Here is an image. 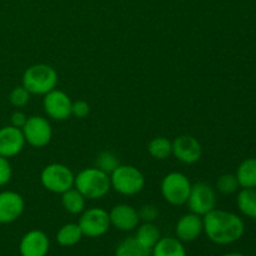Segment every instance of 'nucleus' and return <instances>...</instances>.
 Returning <instances> with one entry per match:
<instances>
[{
  "mask_svg": "<svg viewBox=\"0 0 256 256\" xmlns=\"http://www.w3.org/2000/svg\"><path fill=\"white\" fill-rule=\"evenodd\" d=\"M202 222L208 239L218 245L232 244L242 239L245 232L242 218L225 210H212L202 216Z\"/></svg>",
  "mask_w": 256,
  "mask_h": 256,
  "instance_id": "nucleus-1",
  "label": "nucleus"
},
{
  "mask_svg": "<svg viewBox=\"0 0 256 256\" xmlns=\"http://www.w3.org/2000/svg\"><path fill=\"white\" fill-rule=\"evenodd\" d=\"M74 188L84 195L85 199H102L112 189L110 175L98 169L96 166L88 168L75 175Z\"/></svg>",
  "mask_w": 256,
  "mask_h": 256,
  "instance_id": "nucleus-2",
  "label": "nucleus"
},
{
  "mask_svg": "<svg viewBox=\"0 0 256 256\" xmlns=\"http://www.w3.org/2000/svg\"><path fill=\"white\" fill-rule=\"evenodd\" d=\"M58 72L48 64H35L28 68L22 74V86L34 95H45L56 89Z\"/></svg>",
  "mask_w": 256,
  "mask_h": 256,
  "instance_id": "nucleus-3",
  "label": "nucleus"
},
{
  "mask_svg": "<svg viewBox=\"0 0 256 256\" xmlns=\"http://www.w3.org/2000/svg\"><path fill=\"white\" fill-rule=\"evenodd\" d=\"M110 184L119 194L132 196L142 192L145 186V176L138 168L120 164L110 174Z\"/></svg>",
  "mask_w": 256,
  "mask_h": 256,
  "instance_id": "nucleus-4",
  "label": "nucleus"
},
{
  "mask_svg": "<svg viewBox=\"0 0 256 256\" xmlns=\"http://www.w3.org/2000/svg\"><path fill=\"white\" fill-rule=\"evenodd\" d=\"M40 182L48 192L62 194L74 188L75 175L66 165L52 162L42 169L40 174Z\"/></svg>",
  "mask_w": 256,
  "mask_h": 256,
  "instance_id": "nucleus-5",
  "label": "nucleus"
},
{
  "mask_svg": "<svg viewBox=\"0 0 256 256\" xmlns=\"http://www.w3.org/2000/svg\"><path fill=\"white\" fill-rule=\"evenodd\" d=\"M192 185L186 175L180 172H172L165 175L160 190L165 202L170 205L179 206L188 202Z\"/></svg>",
  "mask_w": 256,
  "mask_h": 256,
  "instance_id": "nucleus-6",
  "label": "nucleus"
},
{
  "mask_svg": "<svg viewBox=\"0 0 256 256\" xmlns=\"http://www.w3.org/2000/svg\"><path fill=\"white\" fill-rule=\"evenodd\" d=\"M78 224L82 229V235L88 238L102 236L112 226L109 212L102 208H90L84 210Z\"/></svg>",
  "mask_w": 256,
  "mask_h": 256,
  "instance_id": "nucleus-7",
  "label": "nucleus"
},
{
  "mask_svg": "<svg viewBox=\"0 0 256 256\" xmlns=\"http://www.w3.org/2000/svg\"><path fill=\"white\" fill-rule=\"evenodd\" d=\"M190 212L204 216L216 206V194L212 185L200 182L192 185L189 199H188Z\"/></svg>",
  "mask_w": 256,
  "mask_h": 256,
  "instance_id": "nucleus-8",
  "label": "nucleus"
},
{
  "mask_svg": "<svg viewBox=\"0 0 256 256\" xmlns=\"http://www.w3.org/2000/svg\"><path fill=\"white\" fill-rule=\"evenodd\" d=\"M22 132L25 138V142L32 145V148L46 146L52 138V129L50 122L45 118L38 116V115L28 118Z\"/></svg>",
  "mask_w": 256,
  "mask_h": 256,
  "instance_id": "nucleus-9",
  "label": "nucleus"
},
{
  "mask_svg": "<svg viewBox=\"0 0 256 256\" xmlns=\"http://www.w3.org/2000/svg\"><path fill=\"white\" fill-rule=\"evenodd\" d=\"M72 102L66 92L54 89L44 95L42 108L49 118L58 122L69 119L72 115Z\"/></svg>",
  "mask_w": 256,
  "mask_h": 256,
  "instance_id": "nucleus-10",
  "label": "nucleus"
},
{
  "mask_svg": "<svg viewBox=\"0 0 256 256\" xmlns=\"http://www.w3.org/2000/svg\"><path fill=\"white\" fill-rule=\"evenodd\" d=\"M172 155L184 164H195L202 158V148L192 135H180L172 142Z\"/></svg>",
  "mask_w": 256,
  "mask_h": 256,
  "instance_id": "nucleus-11",
  "label": "nucleus"
},
{
  "mask_svg": "<svg viewBox=\"0 0 256 256\" xmlns=\"http://www.w3.org/2000/svg\"><path fill=\"white\" fill-rule=\"evenodd\" d=\"M25 209V202L18 192L6 190L0 192V224H10L19 219Z\"/></svg>",
  "mask_w": 256,
  "mask_h": 256,
  "instance_id": "nucleus-12",
  "label": "nucleus"
},
{
  "mask_svg": "<svg viewBox=\"0 0 256 256\" xmlns=\"http://www.w3.org/2000/svg\"><path fill=\"white\" fill-rule=\"evenodd\" d=\"M25 146V138L22 129L8 125L0 128V156L10 159L22 152Z\"/></svg>",
  "mask_w": 256,
  "mask_h": 256,
  "instance_id": "nucleus-13",
  "label": "nucleus"
},
{
  "mask_svg": "<svg viewBox=\"0 0 256 256\" xmlns=\"http://www.w3.org/2000/svg\"><path fill=\"white\" fill-rule=\"evenodd\" d=\"M49 248V238L44 232L30 230L20 240L19 252L22 256H46Z\"/></svg>",
  "mask_w": 256,
  "mask_h": 256,
  "instance_id": "nucleus-14",
  "label": "nucleus"
},
{
  "mask_svg": "<svg viewBox=\"0 0 256 256\" xmlns=\"http://www.w3.org/2000/svg\"><path fill=\"white\" fill-rule=\"evenodd\" d=\"M109 218L110 224L120 232H132L140 222L138 210L128 204L115 205L109 212Z\"/></svg>",
  "mask_w": 256,
  "mask_h": 256,
  "instance_id": "nucleus-15",
  "label": "nucleus"
},
{
  "mask_svg": "<svg viewBox=\"0 0 256 256\" xmlns=\"http://www.w3.org/2000/svg\"><path fill=\"white\" fill-rule=\"evenodd\" d=\"M204 232V222L202 216L190 212L185 214L178 220L175 226L176 238L182 242H192L196 240Z\"/></svg>",
  "mask_w": 256,
  "mask_h": 256,
  "instance_id": "nucleus-16",
  "label": "nucleus"
},
{
  "mask_svg": "<svg viewBox=\"0 0 256 256\" xmlns=\"http://www.w3.org/2000/svg\"><path fill=\"white\" fill-rule=\"evenodd\" d=\"M152 256H186V250L178 238H160L152 249Z\"/></svg>",
  "mask_w": 256,
  "mask_h": 256,
  "instance_id": "nucleus-17",
  "label": "nucleus"
},
{
  "mask_svg": "<svg viewBox=\"0 0 256 256\" xmlns=\"http://www.w3.org/2000/svg\"><path fill=\"white\" fill-rule=\"evenodd\" d=\"M236 179L242 189H254L256 188V159L249 158L238 166Z\"/></svg>",
  "mask_w": 256,
  "mask_h": 256,
  "instance_id": "nucleus-18",
  "label": "nucleus"
},
{
  "mask_svg": "<svg viewBox=\"0 0 256 256\" xmlns=\"http://www.w3.org/2000/svg\"><path fill=\"white\" fill-rule=\"evenodd\" d=\"M85 202H86V199L84 198V195L79 190L75 189V188H72V189L62 194V208L72 215L82 214L84 212Z\"/></svg>",
  "mask_w": 256,
  "mask_h": 256,
  "instance_id": "nucleus-19",
  "label": "nucleus"
},
{
  "mask_svg": "<svg viewBox=\"0 0 256 256\" xmlns=\"http://www.w3.org/2000/svg\"><path fill=\"white\" fill-rule=\"evenodd\" d=\"M82 232L80 229L79 224L75 222H69V224L62 225L56 234L58 244L64 248H70L76 245L80 240L82 239Z\"/></svg>",
  "mask_w": 256,
  "mask_h": 256,
  "instance_id": "nucleus-20",
  "label": "nucleus"
},
{
  "mask_svg": "<svg viewBox=\"0 0 256 256\" xmlns=\"http://www.w3.org/2000/svg\"><path fill=\"white\" fill-rule=\"evenodd\" d=\"M135 238L142 246L152 250L162 236H160V232L156 225H154L152 222H144L138 228Z\"/></svg>",
  "mask_w": 256,
  "mask_h": 256,
  "instance_id": "nucleus-21",
  "label": "nucleus"
},
{
  "mask_svg": "<svg viewBox=\"0 0 256 256\" xmlns=\"http://www.w3.org/2000/svg\"><path fill=\"white\" fill-rule=\"evenodd\" d=\"M236 204L242 215L256 220V188L242 189L238 194Z\"/></svg>",
  "mask_w": 256,
  "mask_h": 256,
  "instance_id": "nucleus-22",
  "label": "nucleus"
},
{
  "mask_svg": "<svg viewBox=\"0 0 256 256\" xmlns=\"http://www.w3.org/2000/svg\"><path fill=\"white\" fill-rule=\"evenodd\" d=\"M152 250L142 246L135 236L122 240L115 250V256H150Z\"/></svg>",
  "mask_w": 256,
  "mask_h": 256,
  "instance_id": "nucleus-23",
  "label": "nucleus"
},
{
  "mask_svg": "<svg viewBox=\"0 0 256 256\" xmlns=\"http://www.w3.org/2000/svg\"><path fill=\"white\" fill-rule=\"evenodd\" d=\"M148 152L154 159L165 160L172 155V142L164 136L154 138L148 145Z\"/></svg>",
  "mask_w": 256,
  "mask_h": 256,
  "instance_id": "nucleus-24",
  "label": "nucleus"
},
{
  "mask_svg": "<svg viewBox=\"0 0 256 256\" xmlns=\"http://www.w3.org/2000/svg\"><path fill=\"white\" fill-rule=\"evenodd\" d=\"M120 165L119 159L116 155L112 152H102L98 154L95 160V166L106 174H112L115 169Z\"/></svg>",
  "mask_w": 256,
  "mask_h": 256,
  "instance_id": "nucleus-25",
  "label": "nucleus"
},
{
  "mask_svg": "<svg viewBox=\"0 0 256 256\" xmlns=\"http://www.w3.org/2000/svg\"><path fill=\"white\" fill-rule=\"evenodd\" d=\"M239 188V182L236 179V175L234 174H222L216 182L218 192L224 195L234 194L235 192H238Z\"/></svg>",
  "mask_w": 256,
  "mask_h": 256,
  "instance_id": "nucleus-26",
  "label": "nucleus"
},
{
  "mask_svg": "<svg viewBox=\"0 0 256 256\" xmlns=\"http://www.w3.org/2000/svg\"><path fill=\"white\" fill-rule=\"evenodd\" d=\"M30 92L24 86H16L10 92L9 102L15 108H24L30 102Z\"/></svg>",
  "mask_w": 256,
  "mask_h": 256,
  "instance_id": "nucleus-27",
  "label": "nucleus"
},
{
  "mask_svg": "<svg viewBox=\"0 0 256 256\" xmlns=\"http://www.w3.org/2000/svg\"><path fill=\"white\" fill-rule=\"evenodd\" d=\"M138 214H139L140 220H142L144 222H152L159 216V209L152 204L142 205Z\"/></svg>",
  "mask_w": 256,
  "mask_h": 256,
  "instance_id": "nucleus-28",
  "label": "nucleus"
},
{
  "mask_svg": "<svg viewBox=\"0 0 256 256\" xmlns=\"http://www.w3.org/2000/svg\"><path fill=\"white\" fill-rule=\"evenodd\" d=\"M12 169L8 158L0 156V186H4L12 180Z\"/></svg>",
  "mask_w": 256,
  "mask_h": 256,
  "instance_id": "nucleus-29",
  "label": "nucleus"
},
{
  "mask_svg": "<svg viewBox=\"0 0 256 256\" xmlns=\"http://www.w3.org/2000/svg\"><path fill=\"white\" fill-rule=\"evenodd\" d=\"M90 112V106L84 100H78V102H72V115L82 119V118H86Z\"/></svg>",
  "mask_w": 256,
  "mask_h": 256,
  "instance_id": "nucleus-30",
  "label": "nucleus"
},
{
  "mask_svg": "<svg viewBox=\"0 0 256 256\" xmlns=\"http://www.w3.org/2000/svg\"><path fill=\"white\" fill-rule=\"evenodd\" d=\"M28 116L22 112H14L10 116V125L18 128V129H22V126L26 122Z\"/></svg>",
  "mask_w": 256,
  "mask_h": 256,
  "instance_id": "nucleus-31",
  "label": "nucleus"
},
{
  "mask_svg": "<svg viewBox=\"0 0 256 256\" xmlns=\"http://www.w3.org/2000/svg\"><path fill=\"white\" fill-rule=\"evenodd\" d=\"M222 256H246V255L242 254V252H229V254H225Z\"/></svg>",
  "mask_w": 256,
  "mask_h": 256,
  "instance_id": "nucleus-32",
  "label": "nucleus"
},
{
  "mask_svg": "<svg viewBox=\"0 0 256 256\" xmlns=\"http://www.w3.org/2000/svg\"><path fill=\"white\" fill-rule=\"evenodd\" d=\"M19 2H22V0H19Z\"/></svg>",
  "mask_w": 256,
  "mask_h": 256,
  "instance_id": "nucleus-33",
  "label": "nucleus"
}]
</instances>
